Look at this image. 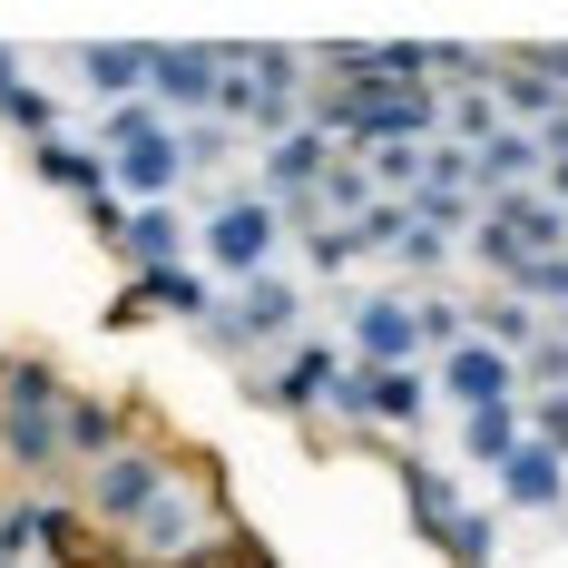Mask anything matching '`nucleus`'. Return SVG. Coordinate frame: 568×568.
I'll return each mask as SVG.
<instances>
[{
    "label": "nucleus",
    "mask_w": 568,
    "mask_h": 568,
    "mask_svg": "<svg viewBox=\"0 0 568 568\" xmlns=\"http://www.w3.org/2000/svg\"><path fill=\"white\" fill-rule=\"evenodd\" d=\"M500 128H510V109H500V59H490L480 79H460L452 99H442V138L452 148H490Z\"/></svg>",
    "instance_id": "10"
},
{
    "label": "nucleus",
    "mask_w": 568,
    "mask_h": 568,
    "mask_svg": "<svg viewBox=\"0 0 568 568\" xmlns=\"http://www.w3.org/2000/svg\"><path fill=\"white\" fill-rule=\"evenodd\" d=\"M529 442V422H519V402H490V412H460V460H480V470H500V460Z\"/></svg>",
    "instance_id": "15"
},
{
    "label": "nucleus",
    "mask_w": 568,
    "mask_h": 568,
    "mask_svg": "<svg viewBox=\"0 0 568 568\" xmlns=\"http://www.w3.org/2000/svg\"><path fill=\"white\" fill-rule=\"evenodd\" d=\"M490 480H500V510H568V460L539 452V442H519Z\"/></svg>",
    "instance_id": "9"
},
{
    "label": "nucleus",
    "mask_w": 568,
    "mask_h": 568,
    "mask_svg": "<svg viewBox=\"0 0 568 568\" xmlns=\"http://www.w3.org/2000/svg\"><path fill=\"white\" fill-rule=\"evenodd\" d=\"M334 373H343V363H334V343H294V353L275 363V402H284V412H304V402H324V393H334Z\"/></svg>",
    "instance_id": "16"
},
{
    "label": "nucleus",
    "mask_w": 568,
    "mask_h": 568,
    "mask_svg": "<svg viewBox=\"0 0 568 568\" xmlns=\"http://www.w3.org/2000/svg\"><path fill=\"white\" fill-rule=\"evenodd\" d=\"M206 275L226 284H255L275 275V245H284V206H265V196H226V206H206Z\"/></svg>",
    "instance_id": "2"
},
{
    "label": "nucleus",
    "mask_w": 568,
    "mask_h": 568,
    "mask_svg": "<svg viewBox=\"0 0 568 568\" xmlns=\"http://www.w3.org/2000/svg\"><path fill=\"white\" fill-rule=\"evenodd\" d=\"M216 89H226V50H148V99L158 109H206L216 118Z\"/></svg>",
    "instance_id": "8"
},
{
    "label": "nucleus",
    "mask_w": 568,
    "mask_h": 568,
    "mask_svg": "<svg viewBox=\"0 0 568 568\" xmlns=\"http://www.w3.org/2000/svg\"><path fill=\"white\" fill-rule=\"evenodd\" d=\"M69 442L109 460V452H118V412H109V402H69Z\"/></svg>",
    "instance_id": "24"
},
{
    "label": "nucleus",
    "mask_w": 568,
    "mask_h": 568,
    "mask_svg": "<svg viewBox=\"0 0 568 568\" xmlns=\"http://www.w3.org/2000/svg\"><path fill=\"white\" fill-rule=\"evenodd\" d=\"M500 294H519L529 314H539V304H568V245H559V255H529V265H519Z\"/></svg>",
    "instance_id": "18"
},
{
    "label": "nucleus",
    "mask_w": 568,
    "mask_h": 568,
    "mask_svg": "<svg viewBox=\"0 0 568 568\" xmlns=\"http://www.w3.org/2000/svg\"><path fill=\"white\" fill-rule=\"evenodd\" d=\"M206 334L226 343V353H245V343H304V284L284 275H255V284H235V304L216 294V314H206Z\"/></svg>",
    "instance_id": "3"
},
{
    "label": "nucleus",
    "mask_w": 568,
    "mask_h": 568,
    "mask_svg": "<svg viewBox=\"0 0 568 568\" xmlns=\"http://www.w3.org/2000/svg\"><path fill=\"white\" fill-rule=\"evenodd\" d=\"M460 245H470L490 275L510 284L529 255H559V245H568V216L549 206V196H539V186H529V196H490V206L470 216V235H460Z\"/></svg>",
    "instance_id": "1"
},
{
    "label": "nucleus",
    "mask_w": 568,
    "mask_h": 568,
    "mask_svg": "<svg viewBox=\"0 0 568 568\" xmlns=\"http://www.w3.org/2000/svg\"><path fill=\"white\" fill-rule=\"evenodd\" d=\"M0 118H10L30 148L59 138V99H50V89H30V59H20V50H0Z\"/></svg>",
    "instance_id": "12"
},
{
    "label": "nucleus",
    "mask_w": 568,
    "mask_h": 568,
    "mask_svg": "<svg viewBox=\"0 0 568 568\" xmlns=\"http://www.w3.org/2000/svg\"><path fill=\"white\" fill-rule=\"evenodd\" d=\"M138 529H148V539H158V549H176V539H186V529H196V510H186V490H168V500H158V510L138 519Z\"/></svg>",
    "instance_id": "25"
},
{
    "label": "nucleus",
    "mask_w": 568,
    "mask_h": 568,
    "mask_svg": "<svg viewBox=\"0 0 568 568\" xmlns=\"http://www.w3.org/2000/svg\"><path fill=\"white\" fill-rule=\"evenodd\" d=\"M186 226H176V206H128V226H118V255L138 265V275H168Z\"/></svg>",
    "instance_id": "13"
},
{
    "label": "nucleus",
    "mask_w": 568,
    "mask_h": 568,
    "mask_svg": "<svg viewBox=\"0 0 568 568\" xmlns=\"http://www.w3.org/2000/svg\"><path fill=\"white\" fill-rule=\"evenodd\" d=\"M452 245H460L452 226H432V216H412V235H402L393 255H402V265H412V275H432V265H452Z\"/></svg>",
    "instance_id": "21"
},
{
    "label": "nucleus",
    "mask_w": 568,
    "mask_h": 568,
    "mask_svg": "<svg viewBox=\"0 0 568 568\" xmlns=\"http://www.w3.org/2000/svg\"><path fill=\"white\" fill-rule=\"evenodd\" d=\"M363 168H373V186H383V196H412V186H422V168H432V148H373Z\"/></svg>",
    "instance_id": "19"
},
{
    "label": "nucleus",
    "mask_w": 568,
    "mask_h": 568,
    "mask_svg": "<svg viewBox=\"0 0 568 568\" xmlns=\"http://www.w3.org/2000/svg\"><path fill=\"white\" fill-rule=\"evenodd\" d=\"M30 168L50 176V186H69V196H89V206H109V158H99V148H79V138H40V148H30Z\"/></svg>",
    "instance_id": "11"
},
{
    "label": "nucleus",
    "mask_w": 568,
    "mask_h": 568,
    "mask_svg": "<svg viewBox=\"0 0 568 568\" xmlns=\"http://www.w3.org/2000/svg\"><path fill=\"white\" fill-rule=\"evenodd\" d=\"M353 255H363V226H314L304 235V265H314V275H343Z\"/></svg>",
    "instance_id": "22"
},
{
    "label": "nucleus",
    "mask_w": 568,
    "mask_h": 568,
    "mask_svg": "<svg viewBox=\"0 0 568 568\" xmlns=\"http://www.w3.org/2000/svg\"><path fill=\"white\" fill-rule=\"evenodd\" d=\"M168 460L158 452H109L99 470H89V519H109V529H138V519L168 500Z\"/></svg>",
    "instance_id": "5"
},
{
    "label": "nucleus",
    "mask_w": 568,
    "mask_h": 568,
    "mask_svg": "<svg viewBox=\"0 0 568 568\" xmlns=\"http://www.w3.org/2000/svg\"><path fill=\"white\" fill-rule=\"evenodd\" d=\"M69 69H79V79H99V89H109V109H118L128 89H148V40H89V50H69Z\"/></svg>",
    "instance_id": "14"
},
{
    "label": "nucleus",
    "mask_w": 568,
    "mask_h": 568,
    "mask_svg": "<svg viewBox=\"0 0 568 568\" xmlns=\"http://www.w3.org/2000/svg\"><path fill=\"white\" fill-rule=\"evenodd\" d=\"M343 334H353V363L363 373H402L422 353V314H412V294H353Z\"/></svg>",
    "instance_id": "6"
},
{
    "label": "nucleus",
    "mask_w": 568,
    "mask_h": 568,
    "mask_svg": "<svg viewBox=\"0 0 568 568\" xmlns=\"http://www.w3.org/2000/svg\"><path fill=\"white\" fill-rule=\"evenodd\" d=\"M138 304H168V314H216V284L206 275H186V265H168V275H138Z\"/></svg>",
    "instance_id": "17"
},
{
    "label": "nucleus",
    "mask_w": 568,
    "mask_h": 568,
    "mask_svg": "<svg viewBox=\"0 0 568 568\" xmlns=\"http://www.w3.org/2000/svg\"><path fill=\"white\" fill-rule=\"evenodd\" d=\"M442 402H460V412H490V402H519V363L500 353V343H452L442 353Z\"/></svg>",
    "instance_id": "7"
},
{
    "label": "nucleus",
    "mask_w": 568,
    "mask_h": 568,
    "mask_svg": "<svg viewBox=\"0 0 568 568\" xmlns=\"http://www.w3.org/2000/svg\"><path fill=\"white\" fill-rule=\"evenodd\" d=\"M412 314H422V343H442V353H452V343H470V304H460V294H422Z\"/></svg>",
    "instance_id": "20"
},
{
    "label": "nucleus",
    "mask_w": 568,
    "mask_h": 568,
    "mask_svg": "<svg viewBox=\"0 0 568 568\" xmlns=\"http://www.w3.org/2000/svg\"><path fill=\"white\" fill-rule=\"evenodd\" d=\"M0 452L20 470H59L69 452V402L50 393V373H10L0 383Z\"/></svg>",
    "instance_id": "4"
},
{
    "label": "nucleus",
    "mask_w": 568,
    "mask_h": 568,
    "mask_svg": "<svg viewBox=\"0 0 568 568\" xmlns=\"http://www.w3.org/2000/svg\"><path fill=\"white\" fill-rule=\"evenodd\" d=\"M519 422H529V442H539V452L568 460V393H529V412H519Z\"/></svg>",
    "instance_id": "23"
}]
</instances>
